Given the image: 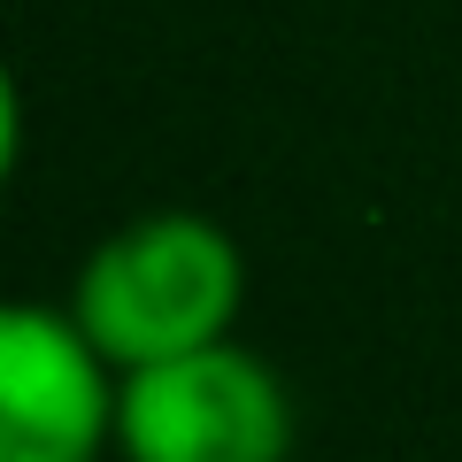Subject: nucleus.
<instances>
[{"instance_id":"f03ea898","label":"nucleus","mask_w":462,"mask_h":462,"mask_svg":"<svg viewBox=\"0 0 462 462\" xmlns=\"http://www.w3.org/2000/svg\"><path fill=\"white\" fill-rule=\"evenodd\" d=\"M124 462H285L293 455V393L239 339L193 346L124 378L116 401Z\"/></svg>"},{"instance_id":"7ed1b4c3","label":"nucleus","mask_w":462,"mask_h":462,"mask_svg":"<svg viewBox=\"0 0 462 462\" xmlns=\"http://www.w3.org/2000/svg\"><path fill=\"white\" fill-rule=\"evenodd\" d=\"M124 370L47 300L0 309V462H100L116 447Z\"/></svg>"},{"instance_id":"f257e3e1","label":"nucleus","mask_w":462,"mask_h":462,"mask_svg":"<svg viewBox=\"0 0 462 462\" xmlns=\"http://www.w3.org/2000/svg\"><path fill=\"white\" fill-rule=\"evenodd\" d=\"M239 309H247V254L200 208L132 216L85 254L78 285H69V316L124 378L231 339Z\"/></svg>"}]
</instances>
